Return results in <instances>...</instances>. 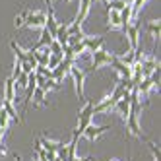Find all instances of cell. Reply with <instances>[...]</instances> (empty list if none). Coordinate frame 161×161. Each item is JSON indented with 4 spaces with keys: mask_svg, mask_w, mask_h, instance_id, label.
Masks as SVG:
<instances>
[{
    "mask_svg": "<svg viewBox=\"0 0 161 161\" xmlns=\"http://www.w3.org/2000/svg\"><path fill=\"white\" fill-rule=\"evenodd\" d=\"M49 51H51V54H54V56H60L62 58V45L58 43V41H51V45H49Z\"/></svg>",
    "mask_w": 161,
    "mask_h": 161,
    "instance_id": "cb8c5ba5",
    "label": "cell"
},
{
    "mask_svg": "<svg viewBox=\"0 0 161 161\" xmlns=\"http://www.w3.org/2000/svg\"><path fill=\"white\" fill-rule=\"evenodd\" d=\"M72 161H93V157H86V159H78V157H74Z\"/></svg>",
    "mask_w": 161,
    "mask_h": 161,
    "instance_id": "83f0119b",
    "label": "cell"
},
{
    "mask_svg": "<svg viewBox=\"0 0 161 161\" xmlns=\"http://www.w3.org/2000/svg\"><path fill=\"white\" fill-rule=\"evenodd\" d=\"M74 66V58H68V56H62V60L58 62V66L54 68V70H51V80H54L56 84H60L64 76L70 72V68Z\"/></svg>",
    "mask_w": 161,
    "mask_h": 161,
    "instance_id": "5b68a950",
    "label": "cell"
},
{
    "mask_svg": "<svg viewBox=\"0 0 161 161\" xmlns=\"http://www.w3.org/2000/svg\"><path fill=\"white\" fill-rule=\"evenodd\" d=\"M39 87H41V89L45 91V93H47V91H53V89H58V87H60V84H56L54 80H51V78H49V80H45V82H43V84H41Z\"/></svg>",
    "mask_w": 161,
    "mask_h": 161,
    "instance_id": "44dd1931",
    "label": "cell"
},
{
    "mask_svg": "<svg viewBox=\"0 0 161 161\" xmlns=\"http://www.w3.org/2000/svg\"><path fill=\"white\" fill-rule=\"evenodd\" d=\"M134 18H132V6H124L120 10V31H124V27L130 24Z\"/></svg>",
    "mask_w": 161,
    "mask_h": 161,
    "instance_id": "2e32d148",
    "label": "cell"
},
{
    "mask_svg": "<svg viewBox=\"0 0 161 161\" xmlns=\"http://www.w3.org/2000/svg\"><path fill=\"white\" fill-rule=\"evenodd\" d=\"M6 153H8V152H6V147L0 144V155H6Z\"/></svg>",
    "mask_w": 161,
    "mask_h": 161,
    "instance_id": "4316f807",
    "label": "cell"
},
{
    "mask_svg": "<svg viewBox=\"0 0 161 161\" xmlns=\"http://www.w3.org/2000/svg\"><path fill=\"white\" fill-rule=\"evenodd\" d=\"M8 126H10V117H8V113L0 107V130H8Z\"/></svg>",
    "mask_w": 161,
    "mask_h": 161,
    "instance_id": "603a6c76",
    "label": "cell"
},
{
    "mask_svg": "<svg viewBox=\"0 0 161 161\" xmlns=\"http://www.w3.org/2000/svg\"><path fill=\"white\" fill-rule=\"evenodd\" d=\"M70 74L74 78V84H76V93L80 99H84V82H86V72L82 70V68H78L76 64L70 68Z\"/></svg>",
    "mask_w": 161,
    "mask_h": 161,
    "instance_id": "8992f818",
    "label": "cell"
},
{
    "mask_svg": "<svg viewBox=\"0 0 161 161\" xmlns=\"http://www.w3.org/2000/svg\"><path fill=\"white\" fill-rule=\"evenodd\" d=\"M140 31H142V19L140 18H134L128 25L124 27V35L128 37V45H130V51H136L140 47Z\"/></svg>",
    "mask_w": 161,
    "mask_h": 161,
    "instance_id": "3957f363",
    "label": "cell"
},
{
    "mask_svg": "<svg viewBox=\"0 0 161 161\" xmlns=\"http://www.w3.org/2000/svg\"><path fill=\"white\" fill-rule=\"evenodd\" d=\"M120 2H124L126 6H132V4H134V0H120Z\"/></svg>",
    "mask_w": 161,
    "mask_h": 161,
    "instance_id": "f1b7e54d",
    "label": "cell"
},
{
    "mask_svg": "<svg viewBox=\"0 0 161 161\" xmlns=\"http://www.w3.org/2000/svg\"><path fill=\"white\" fill-rule=\"evenodd\" d=\"M113 56H114V53H109L105 49H99L95 53H91V64H89V68H86V70H84L86 76L91 74V72H95V70H99L101 66H109L111 60H113Z\"/></svg>",
    "mask_w": 161,
    "mask_h": 161,
    "instance_id": "7a4b0ae2",
    "label": "cell"
},
{
    "mask_svg": "<svg viewBox=\"0 0 161 161\" xmlns=\"http://www.w3.org/2000/svg\"><path fill=\"white\" fill-rule=\"evenodd\" d=\"M16 93H18L16 82H14L12 78H6L4 80V101H10V103H14V105H16V101H18Z\"/></svg>",
    "mask_w": 161,
    "mask_h": 161,
    "instance_id": "8fae6325",
    "label": "cell"
},
{
    "mask_svg": "<svg viewBox=\"0 0 161 161\" xmlns=\"http://www.w3.org/2000/svg\"><path fill=\"white\" fill-rule=\"evenodd\" d=\"M113 111H117L120 117L126 120V117H128V113H130V93H126V95H122L117 103H114V107H113Z\"/></svg>",
    "mask_w": 161,
    "mask_h": 161,
    "instance_id": "ba28073f",
    "label": "cell"
},
{
    "mask_svg": "<svg viewBox=\"0 0 161 161\" xmlns=\"http://www.w3.org/2000/svg\"><path fill=\"white\" fill-rule=\"evenodd\" d=\"M109 130H111V126H109V124H103V126H93V124H89L87 128L84 130L82 136H86L89 142H95L101 134H105V132H109Z\"/></svg>",
    "mask_w": 161,
    "mask_h": 161,
    "instance_id": "52a82bcc",
    "label": "cell"
},
{
    "mask_svg": "<svg viewBox=\"0 0 161 161\" xmlns=\"http://www.w3.org/2000/svg\"><path fill=\"white\" fill-rule=\"evenodd\" d=\"M16 161H21V159H19V157H16Z\"/></svg>",
    "mask_w": 161,
    "mask_h": 161,
    "instance_id": "4dcf8cb0",
    "label": "cell"
},
{
    "mask_svg": "<svg viewBox=\"0 0 161 161\" xmlns=\"http://www.w3.org/2000/svg\"><path fill=\"white\" fill-rule=\"evenodd\" d=\"M45 21H47V14L41 12V10H24L19 16H16V27H45Z\"/></svg>",
    "mask_w": 161,
    "mask_h": 161,
    "instance_id": "6da1fadb",
    "label": "cell"
},
{
    "mask_svg": "<svg viewBox=\"0 0 161 161\" xmlns=\"http://www.w3.org/2000/svg\"><path fill=\"white\" fill-rule=\"evenodd\" d=\"M45 29L51 33V37L54 39L56 37V29H58V21L54 18V12H53V6H49V14H47V21H45Z\"/></svg>",
    "mask_w": 161,
    "mask_h": 161,
    "instance_id": "7c38bea8",
    "label": "cell"
},
{
    "mask_svg": "<svg viewBox=\"0 0 161 161\" xmlns=\"http://www.w3.org/2000/svg\"><path fill=\"white\" fill-rule=\"evenodd\" d=\"M103 43H105V39H103L101 35L97 37H84V47H86V54H91V53H95L103 47Z\"/></svg>",
    "mask_w": 161,
    "mask_h": 161,
    "instance_id": "9c48e42d",
    "label": "cell"
},
{
    "mask_svg": "<svg viewBox=\"0 0 161 161\" xmlns=\"http://www.w3.org/2000/svg\"><path fill=\"white\" fill-rule=\"evenodd\" d=\"M60 60H62L60 56H54V54H51V56H49V62H47V68H49V70H54V68L58 66V62H60Z\"/></svg>",
    "mask_w": 161,
    "mask_h": 161,
    "instance_id": "484cf974",
    "label": "cell"
},
{
    "mask_svg": "<svg viewBox=\"0 0 161 161\" xmlns=\"http://www.w3.org/2000/svg\"><path fill=\"white\" fill-rule=\"evenodd\" d=\"M93 103H95V101H87L86 105L80 109V113H78V128H76L74 132L80 134V136H82L84 130L91 124V119H93Z\"/></svg>",
    "mask_w": 161,
    "mask_h": 161,
    "instance_id": "277c9868",
    "label": "cell"
},
{
    "mask_svg": "<svg viewBox=\"0 0 161 161\" xmlns=\"http://www.w3.org/2000/svg\"><path fill=\"white\" fill-rule=\"evenodd\" d=\"M64 2H72V0H64Z\"/></svg>",
    "mask_w": 161,
    "mask_h": 161,
    "instance_id": "1f68e13d",
    "label": "cell"
},
{
    "mask_svg": "<svg viewBox=\"0 0 161 161\" xmlns=\"http://www.w3.org/2000/svg\"><path fill=\"white\" fill-rule=\"evenodd\" d=\"M2 107L6 113H8V117H10V120H14V122H18V124H21V119L18 117V111H16V107H14V103H10V101H4L2 99Z\"/></svg>",
    "mask_w": 161,
    "mask_h": 161,
    "instance_id": "9a60e30c",
    "label": "cell"
},
{
    "mask_svg": "<svg viewBox=\"0 0 161 161\" xmlns=\"http://www.w3.org/2000/svg\"><path fill=\"white\" fill-rule=\"evenodd\" d=\"M31 99L35 101L37 105H45V91L37 86V87H35V91H33V95H31Z\"/></svg>",
    "mask_w": 161,
    "mask_h": 161,
    "instance_id": "7402d4cb",
    "label": "cell"
},
{
    "mask_svg": "<svg viewBox=\"0 0 161 161\" xmlns=\"http://www.w3.org/2000/svg\"><path fill=\"white\" fill-rule=\"evenodd\" d=\"M113 107H114V101L109 95L103 97V99H99V101H95L93 103V117H95V114H103V113L113 111Z\"/></svg>",
    "mask_w": 161,
    "mask_h": 161,
    "instance_id": "30bf717a",
    "label": "cell"
},
{
    "mask_svg": "<svg viewBox=\"0 0 161 161\" xmlns=\"http://www.w3.org/2000/svg\"><path fill=\"white\" fill-rule=\"evenodd\" d=\"M146 29H147V33L153 37V41H157L159 39V33H161V24H159V19H152V21H147L146 24Z\"/></svg>",
    "mask_w": 161,
    "mask_h": 161,
    "instance_id": "e0dca14e",
    "label": "cell"
},
{
    "mask_svg": "<svg viewBox=\"0 0 161 161\" xmlns=\"http://www.w3.org/2000/svg\"><path fill=\"white\" fill-rule=\"evenodd\" d=\"M10 49L14 51V54H16V60H18V62H21V64H24V62H27V54H25V51H21V49H19V45H18L16 41H12V43H10Z\"/></svg>",
    "mask_w": 161,
    "mask_h": 161,
    "instance_id": "d6986e66",
    "label": "cell"
},
{
    "mask_svg": "<svg viewBox=\"0 0 161 161\" xmlns=\"http://www.w3.org/2000/svg\"><path fill=\"white\" fill-rule=\"evenodd\" d=\"M2 136H4V132H2V130H0V144H2Z\"/></svg>",
    "mask_w": 161,
    "mask_h": 161,
    "instance_id": "f546056e",
    "label": "cell"
},
{
    "mask_svg": "<svg viewBox=\"0 0 161 161\" xmlns=\"http://www.w3.org/2000/svg\"><path fill=\"white\" fill-rule=\"evenodd\" d=\"M109 14V27L111 29H120V12L117 10H107Z\"/></svg>",
    "mask_w": 161,
    "mask_h": 161,
    "instance_id": "ac0fdd59",
    "label": "cell"
},
{
    "mask_svg": "<svg viewBox=\"0 0 161 161\" xmlns=\"http://www.w3.org/2000/svg\"><path fill=\"white\" fill-rule=\"evenodd\" d=\"M144 4H146V0H134V4H132V18H138V14H140V10H142Z\"/></svg>",
    "mask_w": 161,
    "mask_h": 161,
    "instance_id": "d4e9b609",
    "label": "cell"
},
{
    "mask_svg": "<svg viewBox=\"0 0 161 161\" xmlns=\"http://www.w3.org/2000/svg\"><path fill=\"white\" fill-rule=\"evenodd\" d=\"M91 4H93V0H80V8H78V16H76V19L74 21H78L80 25L84 24V19L87 18V14H89V8H91Z\"/></svg>",
    "mask_w": 161,
    "mask_h": 161,
    "instance_id": "4fadbf2b",
    "label": "cell"
},
{
    "mask_svg": "<svg viewBox=\"0 0 161 161\" xmlns=\"http://www.w3.org/2000/svg\"><path fill=\"white\" fill-rule=\"evenodd\" d=\"M144 142L147 144V149H149V152H152V157H153V161H159V159H161V152H159V146H157L155 142H152V140H147V138H146Z\"/></svg>",
    "mask_w": 161,
    "mask_h": 161,
    "instance_id": "ffe728a7",
    "label": "cell"
},
{
    "mask_svg": "<svg viewBox=\"0 0 161 161\" xmlns=\"http://www.w3.org/2000/svg\"><path fill=\"white\" fill-rule=\"evenodd\" d=\"M51 41H53V37H51V33L47 31V29H41V37H39V41L35 43V47H31V51H39V49H43V47H49L51 45Z\"/></svg>",
    "mask_w": 161,
    "mask_h": 161,
    "instance_id": "5bb4252c",
    "label": "cell"
}]
</instances>
